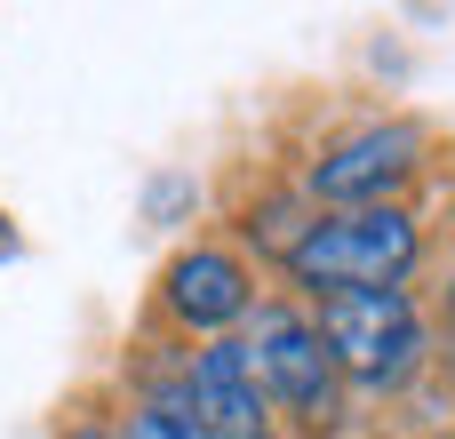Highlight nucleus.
I'll list each match as a JSON object with an SVG mask.
<instances>
[{
    "mask_svg": "<svg viewBox=\"0 0 455 439\" xmlns=\"http://www.w3.org/2000/svg\"><path fill=\"white\" fill-rule=\"evenodd\" d=\"M248 376L264 400L328 424L336 416V360L320 344V320H296V312H256V336H248Z\"/></svg>",
    "mask_w": 455,
    "mask_h": 439,
    "instance_id": "obj_3",
    "label": "nucleus"
},
{
    "mask_svg": "<svg viewBox=\"0 0 455 439\" xmlns=\"http://www.w3.org/2000/svg\"><path fill=\"white\" fill-rule=\"evenodd\" d=\"M408 168H416V128H360L312 168V192L336 208H384V192Z\"/></svg>",
    "mask_w": 455,
    "mask_h": 439,
    "instance_id": "obj_4",
    "label": "nucleus"
},
{
    "mask_svg": "<svg viewBox=\"0 0 455 439\" xmlns=\"http://www.w3.org/2000/svg\"><path fill=\"white\" fill-rule=\"evenodd\" d=\"M416 256H424V240H416V216H400V208H344L288 240V272L320 296L400 288L416 272Z\"/></svg>",
    "mask_w": 455,
    "mask_h": 439,
    "instance_id": "obj_1",
    "label": "nucleus"
},
{
    "mask_svg": "<svg viewBox=\"0 0 455 439\" xmlns=\"http://www.w3.org/2000/svg\"><path fill=\"white\" fill-rule=\"evenodd\" d=\"M256 439H272V432H256Z\"/></svg>",
    "mask_w": 455,
    "mask_h": 439,
    "instance_id": "obj_9",
    "label": "nucleus"
},
{
    "mask_svg": "<svg viewBox=\"0 0 455 439\" xmlns=\"http://www.w3.org/2000/svg\"><path fill=\"white\" fill-rule=\"evenodd\" d=\"M320 344L352 384L384 392V384H400L416 368L424 320H416L408 288H352V296H320Z\"/></svg>",
    "mask_w": 455,
    "mask_h": 439,
    "instance_id": "obj_2",
    "label": "nucleus"
},
{
    "mask_svg": "<svg viewBox=\"0 0 455 439\" xmlns=\"http://www.w3.org/2000/svg\"><path fill=\"white\" fill-rule=\"evenodd\" d=\"M128 439H208V432L192 424L184 400H144V408L128 416Z\"/></svg>",
    "mask_w": 455,
    "mask_h": 439,
    "instance_id": "obj_7",
    "label": "nucleus"
},
{
    "mask_svg": "<svg viewBox=\"0 0 455 439\" xmlns=\"http://www.w3.org/2000/svg\"><path fill=\"white\" fill-rule=\"evenodd\" d=\"M176 400L192 408V424L208 439H256L264 432V392L248 376V344H208Z\"/></svg>",
    "mask_w": 455,
    "mask_h": 439,
    "instance_id": "obj_5",
    "label": "nucleus"
},
{
    "mask_svg": "<svg viewBox=\"0 0 455 439\" xmlns=\"http://www.w3.org/2000/svg\"><path fill=\"white\" fill-rule=\"evenodd\" d=\"M72 439H112V432H72Z\"/></svg>",
    "mask_w": 455,
    "mask_h": 439,
    "instance_id": "obj_8",
    "label": "nucleus"
},
{
    "mask_svg": "<svg viewBox=\"0 0 455 439\" xmlns=\"http://www.w3.org/2000/svg\"><path fill=\"white\" fill-rule=\"evenodd\" d=\"M168 304L192 328H232V320H248V272L216 248H192L168 264Z\"/></svg>",
    "mask_w": 455,
    "mask_h": 439,
    "instance_id": "obj_6",
    "label": "nucleus"
}]
</instances>
